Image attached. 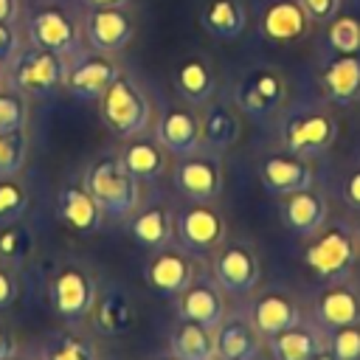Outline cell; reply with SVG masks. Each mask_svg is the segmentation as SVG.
I'll list each match as a JSON object with an SVG mask.
<instances>
[{
	"mask_svg": "<svg viewBox=\"0 0 360 360\" xmlns=\"http://www.w3.org/2000/svg\"><path fill=\"white\" fill-rule=\"evenodd\" d=\"M174 186L186 200L214 202L222 194V160L219 152L197 149L183 155L174 166Z\"/></svg>",
	"mask_w": 360,
	"mask_h": 360,
	"instance_id": "9",
	"label": "cell"
},
{
	"mask_svg": "<svg viewBox=\"0 0 360 360\" xmlns=\"http://www.w3.org/2000/svg\"><path fill=\"white\" fill-rule=\"evenodd\" d=\"M312 321L323 332L360 323V284L352 281L349 276L338 281H326V287L318 292L312 304Z\"/></svg>",
	"mask_w": 360,
	"mask_h": 360,
	"instance_id": "13",
	"label": "cell"
},
{
	"mask_svg": "<svg viewBox=\"0 0 360 360\" xmlns=\"http://www.w3.org/2000/svg\"><path fill=\"white\" fill-rule=\"evenodd\" d=\"M343 200L352 211H360V166H354L343 177Z\"/></svg>",
	"mask_w": 360,
	"mask_h": 360,
	"instance_id": "43",
	"label": "cell"
},
{
	"mask_svg": "<svg viewBox=\"0 0 360 360\" xmlns=\"http://www.w3.org/2000/svg\"><path fill=\"white\" fill-rule=\"evenodd\" d=\"M169 354L177 360H214V329L177 318L169 335Z\"/></svg>",
	"mask_w": 360,
	"mask_h": 360,
	"instance_id": "30",
	"label": "cell"
},
{
	"mask_svg": "<svg viewBox=\"0 0 360 360\" xmlns=\"http://www.w3.org/2000/svg\"><path fill=\"white\" fill-rule=\"evenodd\" d=\"M146 284L163 295V298H177L188 284L191 278L197 276V264L191 259V253L186 248H160V250H152V259L146 262Z\"/></svg>",
	"mask_w": 360,
	"mask_h": 360,
	"instance_id": "12",
	"label": "cell"
},
{
	"mask_svg": "<svg viewBox=\"0 0 360 360\" xmlns=\"http://www.w3.org/2000/svg\"><path fill=\"white\" fill-rule=\"evenodd\" d=\"M214 281L231 295H250L262 278V262L250 242H222L211 259Z\"/></svg>",
	"mask_w": 360,
	"mask_h": 360,
	"instance_id": "8",
	"label": "cell"
},
{
	"mask_svg": "<svg viewBox=\"0 0 360 360\" xmlns=\"http://www.w3.org/2000/svg\"><path fill=\"white\" fill-rule=\"evenodd\" d=\"M129 233L143 248L160 250L174 239V211L166 202H141L129 217Z\"/></svg>",
	"mask_w": 360,
	"mask_h": 360,
	"instance_id": "24",
	"label": "cell"
},
{
	"mask_svg": "<svg viewBox=\"0 0 360 360\" xmlns=\"http://www.w3.org/2000/svg\"><path fill=\"white\" fill-rule=\"evenodd\" d=\"M245 312L264 340L304 321V309L298 298L284 287H267V290L253 292Z\"/></svg>",
	"mask_w": 360,
	"mask_h": 360,
	"instance_id": "11",
	"label": "cell"
},
{
	"mask_svg": "<svg viewBox=\"0 0 360 360\" xmlns=\"http://www.w3.org/2000/svg\"><path fill=\"white\" fill-rule=\"evenodd\" d=\"M90 321L101 335H124L135 323V309L118 287H110L96 295V304L90 309Z\"/></svg>",
	"mask_w": 360,
	"mask_h": 360,
	"instance_id": "29",
	"label": "cell"
},
{
	"mask_svg": "<svg viewBox=\"0 0 360 360\" xmlns=\"http://www.w3.org/2000/svg\"><path fill=\"white\" fill-rule=\"evenodd\" d=\"M90 8H107V6H127L129 0H84Z\"/></svg>",
	"mask_w": 360,
	"mask_h": 360,
	"instance_id": "46",
	"label": "cell"
},
{
	"mask_svg": "<svg viewBox=\"0 0 360 360\" xmlns=\"http://www.w3.org/2000/svg\"><path fill=\"white\" fill-rule=\"evenodd\" d=\"M82 183L90 188L107 217L127 219L141 205V180L127 172L118 155H98L84 169Z\"/></svg>",
	"mask_w": 360,
	"mask_h": 360,
	"instance_id": "2",
	"label": "cell"
},
{
	"mask_svg": "<svg viewBox=\"0 0 360 360\" xmlns=\"http://www.w3.org/2000/svg\"><path fill=\"white\" fill-rule=\"evenodd\" d=\"M200 20L202 28L217 39H239L248 22L239 0H208Z\"/></svg>",
	"mask_w": 360,
	"mask_h": 360,
	"instance_id": "32",
	"label": "cell"
},
{
	"mask_svg": "<svg viewBox=\"0 0 360 360\" xmlns=\"http://www.w3.org/2000/svg\"><path fill=\"white\" fill-rule=\"evenodd\" d=\"M31 253H34V236L28 225H22V219L0 228V262L20 267L31 259Z\"/></svg>",
	"mask_w": 360,
	"mask_h": 360,
	"instance_id": "34",
	"label": "cell"
},
{
	"mask_svg": "<svg viewBox=\"0 0 360 360\" xmlns=\"http://www.w3.org/2000/svg\"><path fill=\"white\" fill-rule=\"evenodd\" d=\"M278 214H281V222L290 233L301 236V239H309L315 231H321L329 219V200L318 191V188H298V191H290V194H281V202H278Z\"/></svg>",
	"mask_w": 360,
	"mask_h": 360,
	"instance_id": "17",
	"label": "cell"
},
{
	"mask_svg": "<svg viewBox=\"0 0 360 360\" xmlns=\"http://www.w3.org/2000/svg\"><path fill=\"white\" fill-rule=\"evenodd\" d=\"M11 70V84L14 90H20L22 96H51L59 87H65V70L68 62L59 53L42 51V48H31V51H20L17 59L8 65Z\"/></svg>",
	"mask_w": 360,
	"mask_h": 360,
	"instance_id": "7",
	"label": "cell"
},
{
	"mask_svg": "<svg viewBox=\"0 0 360 360\" xmlns=\"http://www.w3.org/2000/svg\"><path fill=\"white\" fill-rule=\"evenodd\" d=\"M281 146L284 152H292L298 158H318L329 152V146L338 138V121L326 107H295L284 115L281 127Z\"/></svg>",
	"mask_w": 360,
	"mask_h": 360,
	"instance_id": "3",
	"label": "cell"
},
{
	"mask_svg": "<svg viewBox=\"0 0 360 360\" xmlns=\"http://www.w3.org/2000/svg\"><path fill=\"white\" fill-rule=\"evenodd\" d=\"M326 42L335 53H357L360 51V22L352 14L332 17L326 28Z\"/></svg>",
	"mask_w": 360,
	"mask_h": 360,
	"instance_id": "37",
	"label": "cell"
},
{
	"mask_svg": "<svg viewBox=\"0 0 360 360\" xmlns=\"http://www.w3.org/2000/svg\"><path fill=\"white\" fill-rule=\"evenodd\" d=\"M56 211H59V219H62L68 228L79 231V233H93V231H98L101 222H104V217H107V214L101 211V205L96 202V197L90 194V188H87L82 180L68 183V186L59 188Z\"/></svg>",
	"mask_w": 360,
	"mask_h": 360,
	"instance_id": "22",
	"label": "cell"
},
{
	"mask_svg": "<svg viewBox=\"0 0 360 360\" xmlns=\"http://www.w3.org/2000/svg\"><path fill=\"white\" fill-rule=\"evenodd\" d=\"M28 124V96L0 87V132H17Z\"/></svg>",
	"mask_w": 360,
	"mask_h": 360,
	"instance_id": "38",
	"label": "cell"
},
{
	"mask_svg": "<svg viewBox=\"0 0 360 360\" xmlns=\"http://www.w3.org/2000/svg\"><path fill=\"white\" fill-rule=\"evenodd\" d=\"M309 31V17L298 0H273L262 11V34L270 42H298Z\"/></svg>",
	"mask_w": 360,
	"mask_h": 360,
	"instance_id": "26",
	"label": "cell"
},
{
	"mask_svg": "<svg viewBox=\"0 0 360 360\" xmlns=\"http://www.w3.org/2000/svg\"><path fill=\"white\" fill-rule=\"evenodd\" d=\"M259 180L264 191L281 197L298 188H309L315 180L309 158H298L292 152H273L259 163Z\"/></svg>",
	"mask_w": 360,
	"mask_h": 360,
	"instance_id": "18",
	"label": "cell"
},
{
	"mask_svg": "<svg viewBox=\"0 0 360 360\" xmlns=\"http://www.w3.org/2000/svg\"><path fill=\"white\" fill-rule=\"evenodd\" d=\"M20 51H22V45H20V34H17L14 22H0V68L6 70L17 59Z\"/></svg>",
	"mask_w": 360,
	"mask_h": 360,
	"instance_id": "40",
	"label": "cell"
},
{
	"mask_svg": "<svg viewBox=\"0 0 360 360\" xmlns=\"http://www.w3.org/2000/svg\"><path fill=\"white\" fill-rule=\"evenodd\" d=\"M118 158L127 166V172L141 183H152L166 172V149L158 143V138H127Z\"/></svg>",
	"mask_w": 360,
	"mask_h": 360,
	"instance_id": "28",
	"label": "cell"
},
{
	"mask_svg": "<svg viewBox=\"0 0 360 360\" xmlns=\"http://www.w3.org/2000/svg\"><path fill=\"white\" fill-rule=\"evenodd\" d=\"M96 295H98L96 276L84 264H73V262L62 264L48 284L51 307L59 315V321L68 323V329H76L90 318Z\"/></svg>",
	"mask_w": 360,
	"mask_h": 360,
	"instance_id": "5",
	"label": "cell"
},
{
	"mask_svg": "<svg viewBox=\"0 0 360 360\" xmlns=\"http://www.w3.org/2000/svg\"><path fill=\"white\" fill-rule=\"evenodd\" d=\"M228 315L225 290L214 281V276H194L191 284L177 295V318L202 323L217 329L219 321Z\"/></svg>",
	"mask_w": 360,
	"mask_h": 360,
	"instance_id": "15",
	"label": "cell"
},
{
	"mask_svg": "<svg viewBox=\"0 0 360 360\" xmlns=\"http://www.w3.org/2000/svg\"><path fill=\"white\" fill-rule=\"evenodd\" d=\"M264 338L250 323L248 312H231L214 329V354L222 360H259Z\"/></svg>",
	"mask_w": 360,
	"mask_h": 360,
	"instance_id": "19",
	"label": "cell"
},
{
	"mask_svg": "<svg viewBox=\"0 0 360 360\" xmlns=\"http://www.w3.org/2000/svg\"><path fill=\"white\" fill-rule=\"evenodd\" d=\"M166 360H177V357H172V354H169V357H166Z\"/></svg>",
	"mask_w": 360,
	"mask_h": 360,
	"instance_id": "50",
	"label": "cell"
},
{
	"mask_svg": "<svg viewBox=\"0 0 360 360\" xmlns=\"http://www.w3.org/2000/svg\"><path fill=\"white\" fill-rule=\"evenodd\" d=\"M321 87L332 104H354L360 101V51L357 53H335L321 68Z\"/></svg>",
	"mask_w": 360,
	"mask_h": 360,
	"instance_id": "23",
	"label": "cell"
},
{
	"mask_svg": "<svg viewBox=\"0 0 360 360\" xmlns=\"http://www.w3.org/2000/svg\"><path fill=\"white\" fill-rule=\"evenodd\" d=\"M309 360H338V357H335V352H332V349L323 343V346H321V349H318V352H315Z\"/></svg>",
	"mask_w": 360,
	"mask_h": 360,
	"instance_id": "47",
	"label": "cell"
},
{
	"mask_svg": "<svg viewBox=\"0 0 360 360\" xmlns=\"http://www.w3.org/2000/svg\"><path fill=\"white\" fill-rule=\"evenodd\" d=\"M20 295V281H17V273L11 264L0 262V309L11 307Z\"/></svg>",
	"mask_w": 360,
	"mask_h": 360,
	"instance_id": "41",
	"label": "cell"
},
{
	"mask_svg": "<svg viewBox=\"0 0 360 360\" xmlns=\"http://www.w3.org/2000/svg\"><path fill=\"white\" fill-rule=\"evenodd\" d=\"M0 87H3V68H0Z\"/></svg>",
	"mask_w": 360,
	"mask_h": 360,
	"instance_id": "48",
	"label": "cell"
},
{
	"mask_svg": "<svg viewBox=\"0 0 360 360\" xmlns=\"http://www.w3.org/2000/svg\"><path fill=\"white\" fill-rule=\"evenodd\" d=\"M135 34V20L124 6L93 8L84 20V39L98 53H118L129 45Z\"/></svg>",
	"mask_w": 360,
	"mask_h": 360,
	"instance_id": "16",
	"label": "cell"
},
{
	"mask_svg": "<svg viewBox=\"0 0 360 360\" xmlns=\"http://www.w3.org/2000/svg\"><path fill=\"white\" fill-rule=\"evenodd\" d=\"M121 76L118 65L110 59V53H87V56H76L68 70H65V90L73 98L82 101H98L101 93Z\"/></svg>",
	"mask_w": 360,
	"mask_h": 360,
	"instance_id": "14",
	"label": "cell"
},
{
	"mask_svg": "<svg viewBox=\"0 0 360 360\" xmlns=\"http://www.w3.org/2000/svg\"><path fill=\"white\" fill-rule=\"evenodd\" d=\"M20 354V346H17V338L8 326H0V360H11Z\"/></svg>",
	"mask_w": 360,
	"mask_h": 360,
	"instance_id": "44",
	"label": "cell"
},
{
	"mask_svg": "<svg viewBox=\"0 0 360 360\" xmlns=\"http://www.w3.org/2000/svg\"><path fill=\"white\" fill-rule=\"evenodd\" d=\"M326 346L335 352L338 360H360V323L326 332Z\"/></svg>",
	"mask_w": 360,
	"mask_h": 360,
	"instance_id": "39",
	"label": "cell"
},
{
	"mask_svg": "<svg viewBox=\"0 0 360 360\" xmlns=\"http://www.w3.org/2000/svg\"><path fill=\"white\" fill-rule=\"evenodd\" d=\"M357 259H360V228L346 219H335V222L326 219V225L307 239V248L301 253L307 270L321 281H338L352 276Z\"/></svg>",
	"mask_w": 360,
	"mask_h": 360,
	"instance_id": "1",
	"label": "cell"
},
{
	"mask_svg": "<svg viewBox=\"0 0 360 360\" xmlns=\"http://www.w3.org/2000/svg\"><path fill=\"white\" fill-rule=\"evenodd\" d=\"M28 205H31L28 188L17 180V174L0 177V228L22 219L28 214Z\"/></svg>",
	"mask_w": 360,
	"mask_h": 360,
	"instance_id": "35",
	"label": "cell"
},
{
	"mask_svg": "<svg viewBox=\"0 0 360 360\" xmlns=\"http://www.w3.org/2000/svg\"><path fill=\"white\" fill-rule=\"evenodd\" d=\"M11 360H25V357H20V354H17V357H11Z\"/></svg>",
	"mask_w": 360,
	"mask_h": 360,
	"instance_id": "49",
	"label": "cell"
},
{
	"mask_svg": "<svg viewBox=\"0 0 360 360\" xmlns=\"http://www.w3.org/2000/svg\"><path fill=\"white\" fill-rule=\"evenodd\" d=\"M37 360H98L93 340L76 332H56L42 340Z\"/></svg>",
	"mask_w": 360,
	"mask_h": 360,
	"instance_id": "33",
	"label": "cell"
},
{
	"mask_svg": "<svg viewBox=\"0 0 360 360\" xmlns=\"http://www.w3.org/2000/svg\"><path fill=\"white\" fill-rule=\"evenodd\" d=\"M28 39L34 48L68 56L79 45V31H76L73 20L68 14H62L59 8H39L28 20Z\"/></svg>",
	"mask_w": 360,
	"mask_h": 360,
	"instance_id": "21",
	"label": "cell"
},
{
	"mask_svg": "<svg viewBox=\"0 0 360 360\" xmlns=\"http://www.w3.org/2000/svg\"><path fill=\"white\" fill-rule=\"evenodd\" d=\"M298 3L304 6L307 17L315 20V22L332 20V17L338 14V8H340V0H298Z\"/></svg>",
	"mask_w": 360,
	"mask_h": 360,
	"instance_id": "42",
	"label": "cell"
},
{
	"mask_svg": "<svg viewBox=\"0 0 360 360\" xmlns=\"http://www.w3.org/2000/svg\"><path fill=\"white\" fill-rule=\"evenodd\" d=\"M214 360H222V357H214Z\"/></svg>",
	"mask_w": 360,
	"mask_h": 360,
	"instance_id": "51",
	"label": "cell"
},
{
	"mask_svg": "<svg viewBox=\"0 0 360 360\" xmlns=\"http://www.w3.org/2000/svg\"><path fill=\"white\" fill-rule=\"evenodd\" d=\"M287 98V84H284V76L273 68H253L248 70L236 90H233V101L242 112H248L250 118H270L281 110Z\"/></svg>",
	"mask_w": 360,
	"mask_h": 360,
	"instance_id": "10",
	"label": "cell"
},
{
	"mask_svg": "<svg viewBox=\"0 0 360 360\" xmlns=\"http://www.w3.org/2000/svg\"><path fill=\"white\" fill-rule=\"evenodd\" d=\"M158 143L169 155H191L202 149V132H200V115L188 107H166L155 127Z\"/></svg>",
	"mask_w": 360,
	"mask_h": 360,
	"instance_id": "20",
	"label": "cell"
},
{
	"mask_svg": "<svg viewBox=\"0 0 360 360\" xmlns=\"http://www.w3.org/2000/svg\"><path fill=\"white\" fill-rule=\"evenodd\" d=\"M28 158V135L25 129L0 132V177H14L22 172Z\"/></svg>",
	"mask_w": 360,
	"mask_h": 360,
	"instance_id": "36",
	"label": "cell"
},
{
	"mask_svg": "<svg viewBox=\"0 0 360 360\" xmlns=\"http://www.w3.org/2000/svg\"><path fill=\"white\" fill-rule=\"evenodd\" d=\"M200 132H202V149L228 152L239 141L242 124L231 104L208 98L202 107V115H200Z\"/></svg>",
	"mask_w": 360,
	"mask_h": 360,
	"instance_id": "27",
	"label": "cell"
},
{
	"mask_svg": "<svg viewBox=\"0 0 360 360\" xmlns=\"http://www.w3.org/2000/svg\"><path fill=\"white\" fill-rule=\"evenodd\" d=\"M174 236L188 253H214L225 242L228 225L217 205L188 200L174 211Z\"/></svg>",
	"mask_w": 360,
	"mask_h": 360,
	"instance_id": "6",
	"label": "cell"
},
{
	"mask_svg": "<svg viewBox=\"0 0 360 360\" xmlns=\"http://www.w3.org/2000/svg\"><path fill=\"white\" fill-rule=\"evenodd\" d=\"M98 112L104 127L118 138H135L149 127L152 104L146 93L127 76H118L98 98Z\"/></svg>",
	"mask_w": 360,
	"mask_h": 360,
	"instance_id": "4",
	"label": "cell"
},
{
	"mask_svg": "<svg viewBox=\"0 0 360 360\" xmlns=\"http://www.w3.org/2000/svg\"><path fill=\"white\" fill-rule=\"evenodd\" d=\"M174 87L188 104H205L214 96L217 79H214V70L205 59L191 56V59L180 62V68L174 73Z\"/></svg>",
	"mask_w": 360,
	"mask_h": 360,
	"instance_id": "31",
	"label": "cell"
},
{
	"mask_svg": "<svg viewBox=\"0 0 360 360\" xmlns=\"http://www.w3.org/2000/svg\"><path fill=\"white\" fill-rule=\"evenodd\" d=\"M17 17V0H0V22H14Z\"/></svg>",
	"mask_w": 360,
	"mask_h": 360,
	"instance_id": "45",
	"label": "cell"
},
{
	"mask_svg": "<svg viewBox=\"0 0 360 360\" xmlns=\"http://www.w3.org/2000/svg\"><path fill=\"white\" fill-rule=\"evenodd\" d=\"M264 343H267L273 360H309L326 343V332L312 318H304L301 323L267 338Z\"/></svg>",
	"mask_w": 360,
	"mask_h": 360,
	"instance_id": "25",
	"label": "cell"
}]
</instances>
